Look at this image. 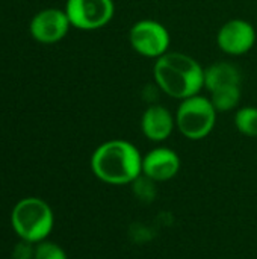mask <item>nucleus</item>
Returning a JSON list of instances; mask_svg holds the SVG:
<instances>
[{
	"instance_id": "obj_12",
	"label": "nucleus",
	"mask_w": 257,
	"mask_h": 259,
	"mask_svg": "<svg viewBox=\"0 0 257 259\" xmlns=\"http://www.w3.org/2000/svg\"><path fill=\"white\" fill-rule=\"evenodd\" d=\"M209 94H211L209 99H211L214 108L217 109V112H229V111L238 108V105L241 102V85L220 88Z\"/></svg>"
},
{
	"instance_id": "obj_15",
	"label": "nucleus",
	"mask_w": 257,
	"mask_h": 259,
	"mask_svg": "<svg viewBox=\"0 0 257 259\" xmlns=\"http://www.w3.org/2000/svg\"><path fill=\"white\" fill-rule=\"evenodd\" d=\"M12 259H35V247L32 243L20 240L12 249Z\"/></svg>"
},
{
	"instance_id": "obj_3",
	"label": "nucleus",
	"mask_w": 257,
	"mask_h": 259,
	"mask_svg": "<svg viewBox=\"0 0 257 259\" xmlns=\"http://www.w3.org/2000/svg\"><path fill=\"white\" fill-rule=\"evenodd\" d=\"M11 223L20 240L38 244L45 241L55 226V215L47 202L39 197L21 199L11 212Z\"/></svg>"
},
{
	"instance_id": "obj_8",
	"label": "nucleus",
	"mask_w": 257,
	"mask_h": 259,
	"mask_svg": "<svg viewBox=\"0 0 257 259\" xmlns=\"http://www.w3.org/2000/svg\"><path fill=\"white\" fill-rule=\"evenodd\" d=\"M71 23L65 9L47 8L35 14L29 24L30 35L33 39L42 44H55L68 33Z\"/></svg>"
},
{
	"instance_id": "obj_6",
	"label": "nucleus",
	"mask_w": 257,
	"mask_h": 259,
	"mask_svg": "<svg viewBox=\"0 0 257 259\" xmlns=\"http://www.w3.org/2000/svg\"><path fill=\"white\" fill-rule=\"evenodd\" d=\"M65 12L73 27L97 30L111 23L115 5L114 0H67Z\"/></svg>"
},
{
	"instance_id": "obj_7",
	"label": "nucleus",
	"mask_w": 257,
	"mask_h": 259,
	"mask_svg": "<svg viewBox=\"0 0 257 259\" xmlns=\"http://www.w3.org/2000/svg\"><path fill=\"white\" fill-rule=\"evenodd\" d=\"M218 47L232 56H241L253 49L256 44L254 26L242 18H233L226 21L217 35Z\"/></svg>"
},
{
	"instance_id": "obj_14",
	"label": "nucleus",
	"mask_w": 257,
	"mask_h": 259,
	"mask_svg": "<svg viewBox=\"0 0 257 259\" xmlns=\"http://www.w3.org/2000/svg\"><path fill=\"white\" fill-rule=\"evenodd\" d=\"M35 259H68V256L59 244L41 241L35 247Z\"/></svg>"
},
{
	"instance_id": "obj_11",
	"label": "nucleus",
	"mask_w": 257,
	"mask_h": 259,
	"mask_svg": "<svg viewBox=\"0 0 257 259\" xmlns=\"http://www.w3.org/2000/svg\"><path fill=\"white\" fill-rule=\"evenodd\" d=\"M241 70L232 62H215L204 68V88L212 93L220 88L241 85Z\"/></svg>"
},
{
	"instance_id": "obj_2",
	"label": "nucleus",
	"mask_w": 257,
	"mask_h": 259,
	"mask_svg": "<svg viewBox=\"0 0 257 259\" xmlns=\"http://www.w3.org/2000/svg\"><path fill=\"white\" fill-rule=\"evenodd\" d=\"M94 176L109 185L133 184L142 175V156L136 146L126 140H109L91 156Z\"/></svg>"
},
{
	"instance_id": "obj_10",
	"label": "nucleus",
	"mask_w": 257,
	"mask_h": 259,
	"mask_svg": "<svg viewBox=\"0 0 257 259\" xmlns=\"http://www.w3.org/2000/svg\"><path fill=\"white\" fill-rule=\"evenodd\" d=\"M176 127V117L167 106L151 105L141 117V131L145 138L153 143H162L168 140Z\"/></svg>"
},
{
	"instance_id": "obj_13",
	"label": "nucleus",
	"mask_w": 257,
	"mask_h": 259,
	"mask_svg": "<svg viewBox=\"0 0 257 259\" xmlns=\"http://www.w3.org/2000/svg\"><path fill=\"white\" fill-rule=\"evenodd\" d=\"M235 126L239 134L245 137H257V108L256 106H244L239 108L235 114Z\"/></svg>"
},
{
	"instance_id": "obj_1",
	"label": "nucleus",
	"mask_w": 257,
	"mask_h": 259,
	"mask_svg": "<svg viewBox=\"0 0 257 259\" xmlns=\"http://www.w3.org/2000/svg\"><path fill=\"white\" fill-rule=\"evenodd\" d=\"M156 85L170 97L185 100L204 88V68L197 59L182 52H167L155 61Z\"/></svg>"
},
{
	"instance_id": "obj_4",
	"label": "nucleus",
	"mask_w": 257,
	"mask_h": 259,
	"mask_svg": "<svg viewBox=\"0 0 257 259\" xmlns=\"http://www.w3.org/2000/svg\"><path fill=\"white\" fill-rule=\"evenodd\" d=\"M217 109L214 108L209 97L195 94L185 100L176 111V127L179 132L192 141L206 138L215 127Z\"/></svg>"
},
{
	"instance_id": "obj_9",
	"label": "nucleus",
	"mask_w": 257,
	"mask_h": 259,
	"mask_svg": "<svg viewBox=\"0 0 257 259\" xmlns=\"http://www.w3.org/2000/svg\"><path fill=\"white\" fill-rule=\"evenodd\" d=\"M180 170L179 155L168 147H156L142 156V175L153 182L171 181Z\"/></svg>"
},
{
	"instance_id": "obj_5",
	"label": "nucleus",
	"mask_w": 257,
	"mask_h": 259,
	"mask_svg": "<svg viewBox=\"0 0 257 259\" xmlns=\"http://www.w3.org/2000/svg\"><path fill=\"white\" fill-rule=\"evenodd\" d=\"M129 42L141 56L158 59L170 52L171 36L162 23L156 20H139L129 30Z\"/></svg>"
}]
</instances>
